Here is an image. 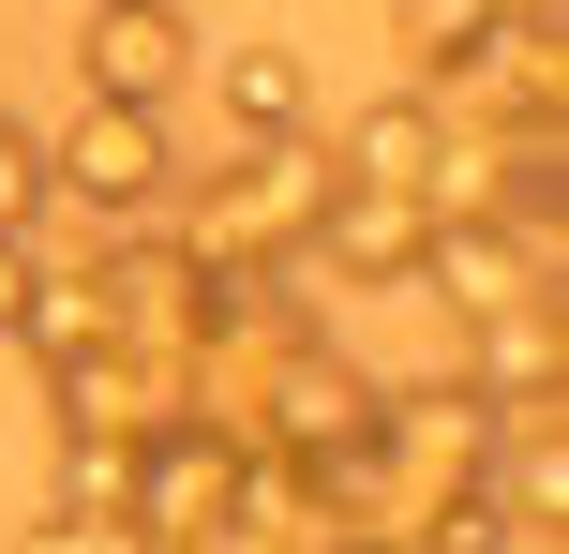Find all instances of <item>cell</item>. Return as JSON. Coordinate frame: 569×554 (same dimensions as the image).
Instances as JSON below:
<instances>
[{
	"label": "cell",
	"instance_id": "4fadbf2b",
	"mask_svg": "<svg viewBox=\"0 0 569 554\" xmlns=\"http://www.w3.org/2000/svg\"><path fill=\"white\" fill-rule=\"evenodd\" d=\"M30 210H46V135L0 105V240H30Z\"/></svg>",
	"mask_w": 569,
	"mask_h": 554
},
{
	"label": "cell",
	"instance_id": "52a82bcc",
	"mask_svg": "<svg viewBox=\"0 0 569 554\" xmlns=\"http://www.w3.org/2000/svg\"><path fill=\"white\" fill-rule=\"evenodd\" d=\"M76 75L106 90V105H180V75H196V16H180V0H90Z\"/></svg>",
	"mask_w": 569,
	"mask_h": 554
},
{
	"label": "cell",
	"instance_id": "6da1fadb",
	"mask_svg": "<svg viewBox=\"0 0 569 554\" xmlns=\"http://www.w3.org/2000/svg\"><path fill=\"white\" fill-rule=\"evenodd\" d=\"M330 135H256L240 165H210V180H166V225H180V255L226 285V270H270V255H300L315 240V210H330Z\"/></svg>",
	"mask_w": 569,
	"mask_h": 554
},
{
	"label": "cell",
	"instance_id": "277c9868",
	"mask_svg": "<svg viewBox=\"0 0 569 554\" xmlns=\"http://www.w3.org/2000/svg\"><path fill=\"white\" fill-rule=\"evenodd\" d=\"M405 300H435V315H510V300H555V255L540 240H510L495 210H450V225H420V270H405Z\"/></svg>",
	"mask_w": 569,
	"mask_h": 554
},
{
	"label": "cell",
	"instance_id": "5b68a950",
	"mask_svg": "<svg viewBox=\"0 0 569 554\" xmlns=\"http://www.w3.org/2000/svg\"><path fill=\"white\" fill-rule=\"evenodd\" d=\"M240 450H256V435H226V420H166V435H136V495H120V525H136V540H210L226 495H240Z\"/></svg>",
	"mask_w": 569,
	"mask_h": 554
},
{
	"label": "cell",
	"instance_id": "9c48e42d",
	"mask_svg": "<svg viewBox=\"0 0 569 554\" xmlns=\"http://www.w3.org/2000/svg\"><path fill=\"white\" fill-rule=\"evenodd\" d=\"M450 390H480V405H555V390H569V315H555V300L465 315V375Z\"/></svg>",
	"mask_w": 569,
	"mask_h": 554
},
{
	"label": "cell",
	"instance_id": "3957f363",
	"mask_svg": "<svg viewBox=\"0 0 569 554\" xmlns=\"http://www.w3.org/2000/svg\"><path fill=\"white\" fill-rule=\"evenodd\" d=\"M375 405H390V375H360V360H345L330 330H315V345H300V360H284V375L256 390V420H240V435H256V450H284V465H315V480H330V465H360Z\"/></svg>",
	"mask_w": 569,
	"mask_h": 554
},
{
	"label": "cell",
	"instance_id": "9a60e30c",
	"mask_svg": "<svg viewBox=\"0 0 569 554\" xmlns=\"http://www.w3.org/2000/svg\"><path fill=\"white\" fill-rule=\"evenodd\" d=\"M16 300H30V240H0V330H16Z\"/></svg>",
	"mask_w": 569,
	"mask_h": 554
},
{
	"label": "cell",
	"instance_id": "30bf717a",
	"mask_svg": "<svg viewBox=\"0 0 569 554\" xmlns=\"http://www.w3.org/2000/svg\"><path fill=\"white\" fill-rule=\"evenodd\" d=\"M435 150H450V120H435V90L405 75V90H375V105L330 135V165H345V180H375V195H420V165H435Z\"/></svg>",
	"mask_w": 569,
	"mask_h": 554
},
{
	"label": "cell",
	"instance_id": "7c38bea8",
	"mask_svg": "<svg viewBox=\"0 0 569 554\" xmlns=\"http://www.w3.org/2000/svg\"><path fill=\"white\" fill-rule=\"evenodd\" d=\"M120 495H136V450H120V435H60V495H46V510L120 525Z\"/></svg>",
	"mask_w": 569,
	"mask_h": 554
},
{
	"label": "cell",
	"instance_id": "2e32d148",
	"mask_svg": "<svg viewBox=\"0 0 569 554\" xmlns=\"http://www.w3.org/2000/svg\"><path fill=\"white\" fill-rule=\"evenodd\" d=\"M150 554H210V540H150Z\"/></svg>",
	"mask_w": 569,
	"mask_h": 554
},
{
	"label": "cell",
	"instance_id": "8fae6325",
	"mask_svg": "<svg viewBox=\"0 0 569 554\" xmlns=\"http://www.w3.org/2000/svg\"><path fill=\"white\" fill-rule=\"evenodd\" d=\"M226 120H240V150L256 135H315V60L300 46H226Z\"/></svg>",
	"mask_w": 569,
	"mask_h": 554
},
{
	"label": "cell",
	"instance_id": "8992f818",
	"mask_svg": "<svg viewBox=\"0 0 569 554\" xmlns=\"http://www.w3.org/2000/svg\"><path fill=\"white\" fill-rule=\"evenodd\" d=\"M46 420L60 435H166V420H196V390H180V360H136V345H76L46 360Z\"/></svg>",
	"mask_w": 569,
	"mask_h": 554
},
{
	"label": "cell",
	"instance_id": "7a4b0ae2",
	"mask_svg": "<svg viewBox=\"0 0 569 554\" xmlns=\"http://www.w3.org/2000/svg\"><path fill=\"white\" fill-rule=\"evenodd\" d=\"M166 180H180L166 105H106V90H90V105L46 135V195L90 210V225H150V210H166Z\"/></svg>",
	"mask_w": 569,
	"mask_h": 554
},
{
	"label": "cell",
	"instance_id": "5bb4252c",
	"mask_svg": "<svg viewBox=\"0 0 569 554\" xmlns=\"http://www.w3.org/2000/svg\"><path fill=\"white\" fill-rule=\"evenodd\" d=\"M16 554H150V540H136V525H76V510H46Z\"/></svg>",
	"mask_w": 569,
	"mask_h": 554
},
{
	"label": "cell",
	"instance_id": "ba28073f",
	"mask_svg": "<svg viewBox=\"0 0 569 554\" xmlns=\"http://www.w3.org/2000/svg\"><path fill=\"white\" fill-rule=\"evenodd\" d=\"M420 225H435L420 195H375V180H330V210H315L300 270H315V285H405V270H420Z\"/></svg>",
	"mask_w": 569,
	"mask_h": 554
}]
</instances>
